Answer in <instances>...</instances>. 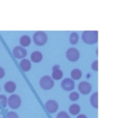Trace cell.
<instances>
[{"instance_id":"cell-1","label":"cell","mask_w":125,"mask_h":118,"mask_svg":"<svg viewBox=\"0 0 125 118\" xmlns=\"http://www.w3.org/2000/svg\"><path fill=\"white\" fill-rule=\"evenodd\" d=\"M82 40L87 45H94L98 40V32L96 30H86L82 34Z\"/></svg>"},{"instance_id":"cell-2","label":"cell","mask_w":125,"mask_h":118,"mask_svg":"<svg viewBox=\"0 0 125 118\" xmlns=\"http://www.w3.org/2000/svg\"><path fill=\"white\" fill-rule=\"evenodd\" d=\"M33 41L37 46H43L47 43L48 36L43 31H37L33 35Z\"/></svg>"},{"instance_id":"cell-3","label":"cell","mask_w":125,"mask_h":118,"mask_svg":"<svg viewBox=\"0 0 125 118\" xmlns=\"http://www.w3.org/2000/svg\"><path fill=\"white\" fill-rule=\"evenodd\" d=\"M54 82L52 77L49 75L43 76L40 80V86L43 90H49L53 88Z\"/></svg>"},{"instance_id":"cell-4","label":"cell","mask_w":125,"mask_h":118,"mask_svg":"<svg viewBox=\"0 0 125 118\" xmlns=\"http://www.w3.org/2000/svg\"><path fill=\"white\" fill-rule=\"evenodd\" d=\"M7 104L12 109H17L21 104L20 97L17 94H12L9 96L7 100Z\"/></svg>"},{"instance_id":"cell-5","label":"cell","mask_w":125,"mask_h":118,"mask_svg":"<svg viewBox=\"0 0 125 118\" xmlns=\"http://www.w3.org/2000/svg\"><path fill=\"white\" fill-rule=\"evenodd\" d=\"M80 54L79 51L74 47H70L66 52V57L69 61L75 62L79 60Z\"/></svg>"},{"instance_id":"cell-6","label":"cell","mask_w":125,"mask_h":118,"mask_svg":"<svg viewBox=\"0 0 125 118\" xmlns=\"http://www.w3.org/2000/svg\"><path fill=\"white\" fill-rule=\"evenodd\" d=\"M75 83L72 79L66 78L61 82V87L63 90L67 91H71L74 88Z\"/></svg>"},{"instance_id":"cell-7","label":"cell","mask_w":125,"mask_h":118,"mask_svg":"<svg viewBox=\"0 0 125 118\" xmlns=\"http://www.w3.org/2000/svg\"><path fill=\"white\" fill-rule=\"evenodd\" d=\"M13 54L15 58L21 59L27 55V51L22 46H16L13 49Z\"/></svg>"},{"instance_id":"cell-8","label":"cell","mask_w":125,"mask_h":118,"mask_svg":"<svg viewBox=\"0 0 125 118\" xmlns=\"http://www.w3.org/2000/svg\"><path fill=\"white\" fill-rule=\"evenodd\" d=\"M92 85L87 82H82L78 85V90L79 92L84 95L90 93L92 91Z\"/></svg>"},{"instance_id":"cell-9","label":"cell","mask_w":125,"mask_h":118,"mask_svg":"<svg viewBox=\"0 0 125 118\" xmlns=\"http://www.w3.org/2000/svg\"><path fill=\"white\" fill-rule=\"evenodd\" d=\"M45 107L50 113H54L58 110L59 105L54 100H49L45 103Z\"/></svg>"},{"instance_id":"cell-10","label":"cell","mask_w":125,"mask_h":118,"mask_svg":"<svg viewBox=\"0 0 125 118\" xmlns=\"http://www.w3.org/2000/svg\"><path fill=\"white\" fill-rule=\"evenodd\" d=\"M63 72L60 69V66L59 65H54L52 67V79L59 80H61L63 77Z\"/></svg>"},{"instance_id":"cell-11","label":"cell","mask_w":125,"mask_h":118,"mask_svg":"<svg viewBox=\"0 0 125 118\" xmlns=\"http://www.w3.org/2000/svg\"><path fill=\"white\" fill-rule=\"evenodd\" d=\"M20 66L24 72H28L31 68V63L26 58H23L20 63Z\"/></svg>"},{"instance_id":"cell-12","label":"cell","mask_w":125,"mask_h":118,"mask_svg":"<svg viewBox=\"0 0 125 118\" xmlns=\"http://www.w3.org/2000/svg\"><path fill=\"white\" fill-rule=\"evenodd\" d=\"M31 59L34 63H39L43 59L42 54L39 51H34L31 55Z\"/></svg>"},{"instance_id":"cell-13","label":"cell","mask_w":125,"mask_h":118,"mask_svg":"<svg viewBox=\"0 0 125 118\" xmlns=\"http://www.w3.org/2000/svg\"><path fill=\"white\" fill-rule=\"evenodd\" d=\"M16 87H17L16 84L12 81L7 82L4 86L5 91L9 93H12L14 92L15 90H16Z\"/></svg>"},{"instance_id":"cell-14","label":"cell","mask_w":125,"mask_h":118,"mask_svg":"<svg viewBox=\"0 0 125 118\" xmlns=\"http://www.w3.org/2000/svg\"><path fill=\"white\" fill-rule=\"evenodd\" d=\"M31 43V39L28 35H23L20 38V44L23 47H28V46L30 45Z\"/></svg>"},{"instance_id":"cell-15","label":"cell","mask_w":125,"mask_h":118,"mask_svg":"<svg viewBox=\"0 0 125 118\" xmlns=\"http://www.w3.org/2000/svg\"><path fill=\"white\" fill-rule=\"evenodd\" d=\"M90 104L95 108H98V93L95 92L91 96L90 99Z\"/></svg>"},{"instance_id":"cell-16","label":"cell","mask_w":125,"mask_h":118,"mask_svg":"<svg viewBox=\"0 0 125 118\" xmlns=\"http://www.w3.org/2000/svg\"><path fill=\"white\" fill-rule=\"evenodd\" d=\"M83 73L81 71V69L75 68L73 69L71 72V77L73 80H79L82 77Z\"/></svg>"},{"instance_id":"cell-17","label":"cell","mask_w":125,"mask_h":118,"mask_svg":"<svg viewBox=\"0 0 125 118\" xmlns=\"http://www.w3.org/2000/svg\"><path fill=\"white\" fill-rule=\"evenodd\" d=\"M81 111V107L79 105L76 103L72 104L70 107H69V112L72 115H77L79 114Z\"/></svg>"},{"instance_id":"cell-18","label":"cell","mask_w":125,"mask_h":118,"mask_svg":"<svg viewBox=\"0 0 125 118\" xmlns=\"http://www.w3.org/2000/svg\"><path fill=\"white\" fill-rule=\"evenodd\" d=\"M79 41V35L76 32H72L70 36V41L72 45H76Z\"/></svg>"},{"instance_id":"cell-19","label":"cell","mask_w":125,"mask_h":118,"mask_svg":"<svg viewBox=\"0 0 125 118\" xmlns=\"http://www.w3.org/2000/svg\"><path fill=\"white\" fill-rule=\"evenodd\" d=\"M7 98L6 96L2 94L0 95V109L4 108L7 105Z\"/></svg>"},{"instance_id":"cell-20","label":"cell","mask_w":125,"mask_h":118,"mask_svg":"<svg viewBox=\"0 0 125 118\" xmlns=\"http://www.w3.org/2000/svg\"><path fill=\"white\" fill-rule=\"evenodd\" d=\"M69 98H70V100L73 101V102L78 100L79 98V93L77 92H76V91L71 92L69 95Z\"/></svg>"},{"instance_id":"cell-21","label":"cell","mask_w":125,"mask_h":118,"mask_svg":"<svg viewBox=\"0 0 125 118\" xmlns=\"http://www.w3.org/2000/svg\"><path fill=\"white\" fill-rule=\"evenodd\" d=\"M3 118H19V117L15 112L10 111Z\"/></svg>"},{"instance_id":"cell-22","label":"cell","mask_w":125,"mask_h":118,"mask_svg":"<svg viewBox=\"0 0 125 118\" xmlns=\"http://www.w3.org/2000/svg\"><path fill=\"white\" fill-rule=\"evenodd\" d=\"M56 118H70V117L67 112L61 111L57 114Z\"/></svg>"},{"instance_id":"cell-23","label":"cell","mask_w":125,"mask_h":118,"mask_svg":"<svg viewBox=\"0 0 125 118\" xmlns=\"http://www.w3.org/2000/svg\"><path fill=\"white\" fill-rule=\"evenodd\" d=\"M92 68L95 71H98V60H95L92 64Z\"/></svg>"},{"instance_id":"cell-24","label":"cell","mask_w":125,"mask_h":118,"mask_svg":"<svg viewBox=\"0 0 125 118\" xmlns=\"http://www.w3.org/2000/svg\"><path fill=\"white\" fill-rule=\"evenodd\" d=\"M5 75V71L2 68L0 67V79L4 77Z\"/></svg>"},{"instance_id":"cell-25","label":"cell","mask_w":125,"mask_h":118,"mask_svg":"<svg viewBox=\"0 0 125 118\" xmlns=\"http://www.w3.org/2000/svg\"><path fill=\"white\" fill-rule=\"evenodd\" d=\"M76 118H87V117L85 114H79V115H78V116H77Z\"/></svg>"},{"instance_id":"cell-26","label":"cell","mask_w":125,"mask_h":118,"mask_svg":"<svg viewBox=\"0 0 125 118\" xmlns=\"http://www.w3.org/2000/svg\"><path fill=\"white\" fill-rule=\"evenodd\" d=\"M0 91H1V88H0Z\"/></svg>"}]
</instances>
